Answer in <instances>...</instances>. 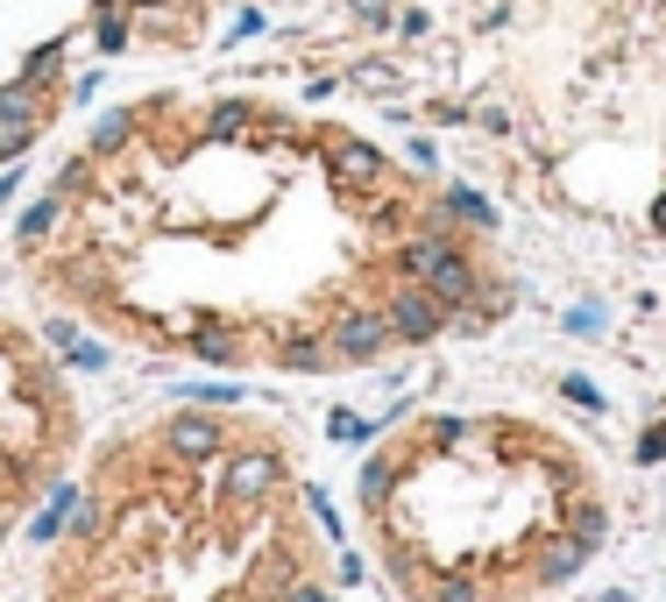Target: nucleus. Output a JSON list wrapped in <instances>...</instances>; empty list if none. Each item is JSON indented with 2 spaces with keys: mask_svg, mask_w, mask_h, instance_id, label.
I'll list each match as a JSON object with an SVG mask.
<instances>
[{
  "mask_svg": "<svg viewBox=\"0 0 666 602\" xmlns=\"http://www.w3.org/2000/svg\"><path fill=\"white\" fill-rule=\"evenodd\" d=\"M8 269L107 348L298 383L482 340L518 312L475 192L255 85L107 100L14 213Z\"/></svg>",
  "mask_w": 666,
  "mask_h": 602,
  "instance_id": "obj_1",
  "label": "nucleus"
},
{
  "mask_svg": "<svg viewBox=\"0 0 666 602\" xmlns=\"http://www.w3.org/2000/svg\"><path fill=\"white\" fill-rule=\"evenodd\" d=\"M28 532L36 602H341L347 589L306 440L249 397H163L114 418Z\"/></svg>",
  "mask_w": 666,
  "mask_h": 602,
  "instance_id": "obj_2",
  "label": "nucleus"
},
{
  "mask_svg": "<svg viewBox=\"0 0 666 602\" xmlns=\"http://www.w3.org/2000/svg\"><path fill=\"white\" fill-rule=\"evenodd\" d=\"M383 602H560L617 539L610 468L525 404H412L355 461Z\"/></svg>",
  "mask_w": 666,
  "mask_h": 602,
  "instance_id": "obj_3",
  "label": "nucleus"
},
{
  "mask_svg": "<svg viewBox=\"0 0 666 602\" xmlns=\"http://www.w3.org/2000/svg\"><path fill=\"white\" fill-rule=\"evenodd\" d=\"M496 107L547 213L666 241V0H510Z\"/></svg>",
  "mask_w": 666,
  "mask_h": 602,
  "instance_id": "obj_4",
  "label": "nucleus"
},
{
  "mask_svg": "<svg viewBox=\"0 0 666 602\" xmlns=\"http://www.w3.org/2000/svg\"><path fill=\"white\" fill-rule=\"evenodd\" d=\"M269 0H0V177L93 120L128 71L206 57Z\"/></svg>",
  "mask_w": 666,
  "mask_h": 602,
  "instance_id": "obj_5",
  "label": "nucleus"
},
{
  "mask_svg": "<svg viewBox=\"0 0 666 602\" xmlns=\"http://www.w3.org/2000/svg\"><path fill=\"white\" fill-rule=\"evenodd\" d=\"M85 447V412L50 340L0 305V546L43 518Z\"/></svg>",
  "mask_w": 666,
  "mask_h": 602,
  "instance_id": "obj_6",
  "label": "nucleus"
},
{
  "mask_svg": "<svg viewBox=\"0 0 666 602\" xmlns=\"http://www.w3.org/2000/svg\"><path fill=\"white\" fill-rule=\"evenodd\" d=\"M0 602H8V589H0Z\"/></svg>",
  "mask_w": 666,
  "mask_h": 602,
  "instance_id": "obj_7",
  "label": "nucleus"
}]
</instances>
